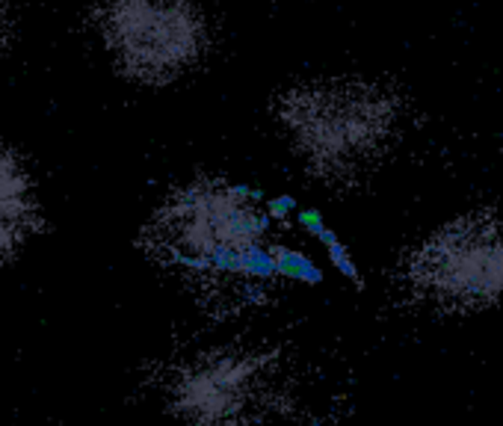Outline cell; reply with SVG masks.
<instances>
[{"label":"cell","mask_w":503,"mask_h":426,"mask_svg":"<svg viewBox=\"0 0 503 426\" xmlns=\"http://www.w3.org/2000/svg\"><path fill=\"white\" fill-rule=\"evenodd\" d=\"M258 388L260 361L255 355H205L172 385V409L187 426H231L255 405Z\"/></svg>","instance_id":"5"},{"label":"cell","mask_w":503,"mask_h":426,"mask_svg":"<svg viewBox=\"0 0 503 426\" xmlns=\"http://www.w3.org/2000/svg\"><path fill=\"white\" fill-rule=\"evenodd\" d=\"M6 27H9L6 4H4V0H0V48H4V39H6Z\"/></svg>","instance_id":"7"},{"label":"cell","mask_w":503,"mask_h":426,"mask_svg":"<svg viewBox=\"0 0 503 426\" xmlns=\"http://www.w3.org/2000/svg\"><path fill=\"white\" fill-rule=\"evenodd\" d=\"M45 228V208L27 160L0 139V263L15 261Z\"/></svg>","instance_id":"6"},{"label":"cell","mask_w":503,"mask_h":426,"mask_svg":"<svg viewBox=\"0 0 503 426\" xmlns=\"http://www.w3.org/2000/svg\"><path fill=\"white\" fill-rule=\"evenodd\" d=\"M409 281L441 308H480L503 297V226L468 217L436 231L409 258Z\"/></svg>","instance_id":"4"},{"label":"cell","mask_w":503,"mask_h":426,"mask_svg":"<svg viewBox=\"0 0 503 426\" xmlns=\"http://www.w3.org/2000/svg\"><path fill=\"white\" fill-rule=\"evenodd\" d=\"M276 125L287 148L317 175H347L367 164L388 137V104L352 84H305L276 104Z\"/></svg>","instance_id":"3"},{"label":"cell","mask_w":503,"mask_h":426,"mask_svg":"<svg viewBox=\"0 0 503 426\" xmlns=\"http://www.w3.org/2000/svg\"><path fill=\"white\" fill-rule=\"evenodd\" d=\"M172 263L216 281L264 284L281 270L276 217L255 190L225 178H193L175 187L151 222Z\"/></svg>","instance_id":"1"},{"label":"cell","mask_w":503,"mask_h":426,"mask_svg":"<svg viewBox=\"0 0 503 426\" xmlns=\"http://www.w3.org/2000/svg\"><path fill=\"white\" fill-rule=\"evenodd\" d=\"M93 30L116 75L146 89L196 75L214 48L201 0H101Z\"/></svg>","instance_id":"2"}]
</instances>
